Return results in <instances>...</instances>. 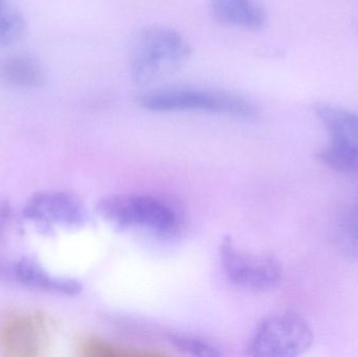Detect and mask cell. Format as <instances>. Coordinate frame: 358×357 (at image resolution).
I'll list each match as a JSON object with an SVG mask.
<instances>
[{
	"instance_id": "cell-1",
	"label": "cell",
	"mask_w": 358,
	"mask_h": 357,
	"mask_svg": "<svg viewBox=\"0 0 358 357\" xmlns=\"http://www.w3.org/2000/svg\"><path fill=\"white\" fill-rule=\"evenodd\" d=\"M192 48L180 33L164 25L144 27L132 44L130 73L138 85L176 73L191 58Z\"/></svg>"
},
{
	"instance_id": "cell-2",
	"label": "cell",
	"mask_w": 358,
	"mask_h": 357,
	"mask_svg": "<svg viewBox=\"0 0 358 357\" xmlns=\"http://www.w3.org/2000/svg\"><path fill=\"white\" fill-rule=\"evenodd\" d=\"M102 217L124 228H141L159 236H173L181 228V218L172 205L159 197L136 193L113 194L99 203Z\"/></svg>"
},
{
	"instance_id": "cell-3",
	"label": "cell",
	"mask_w": 358,
	"mask_h": 357,
	"mask_svg": "<svg viewBox=\"0 0 358 357\" xmlns=\"http://www.w3.org/2000/svg\"><path fill=\"white\" fill-rule=\"evenodd\" d=\"M138 104L155 112L204 111L237 119H252L256 107L243 96L222 90L172 88L155 90L138 96Z\"/></svg>"
},
{
	"instance_id": "cell-4",
	"label": "cell",
	"mask_w": 358,
	"mask_h": 357,
	"mask_svg": "<svg viewBox=\"0 0 358 357\" xmlns=\"http://www.w3.org/2000/svg\"><path fill=\"white\" fill-rule=\"evenodd\" d=\"M315 335L300 314L285 312L262 319L255 329L248 354L260 357H294L313 346Z\"/></svg>"
},
{
	"instance_id": "cell-5",
	"label": "cell",
	"mask_w": 358,
	"mask_h": 357,
	"mask_svg": "<svg viewBox=\"0 0 358 357\" xmlns=\"http://www.w3.org/2000/svg\"><path fill=\"white\" fill-rule=\"evenodd\" d=\"M220 261L227 280L245 291H273L283 278V268L277 258L244 251L235 245L231 236L225 237L221 243Z\"/></svg>"
},
{
	"instance_id": "cell-6",
	"label": "cell",
	"mask_w": 358,
	"mask_h": 357,
	"mask_svg": "<svg viewBox=\"0 0 358 357\" xmlns=\"http://www.w3.org/2000/svg\"><path fill=\"white\" fill-rule=\"evenodd\" d=\"M29 221L50 230L56 226L76 228L86 221V212L79 199L65 192H40L34 195L23 209Z\"/></svg>"
},
{
	"instance_id": "cell-7",
	"label": "cell",
	"mask_w": 358,
	"mask_h": 357,
	"mask_svg": "<svg viewBox=\"0 0 358 357\" xmlns=\"http://www.w3.org/2000/svg\"><path fill=\"white\" fill-rule=\"evenodd\" d=\"M44 333L43 322L38 316L13 319L2 330L4 349L10 356H38L43 348Z\"/></svg>"
},
{
	"instance_id": "cell-8",
	"label": "cell",
	"mask_w": 358,
	"mask_h": 357,
	"mask_svg": "<svg viewBox=\"0 0 358 357\" xmlns=\"http://www.w3.org/2000/svg\"><path fill=\"white\" fill-rule=\"evenodd\" d=\"M210 10L218 22L258 31L265 27L267 15L255 0H210Z\"/></svg>"
},
{
	"instance_id": "cell-9",
	"label": "cell",
	"mask_w": 358,
	"mask_h": 357,
	"mask_svg": "<svg viewBox=\"0 0 358 357\" xmlns=\"http://www.w3.org/2000/svg\"><path fill=\"white\" fill-rule=\"evenodd\" d=\"M12 274L21 284L38 291L66 296H76L82 291V285L78 281L52 276L40 264L29 259L17 262L13 266Z\"/></svg>"
},
{
	"instance_id": "cell-10",
	"label": "cell",
	"mask_w": 358,
	"mask_h": 357,
	"mask_svg": "<svg viewBox=\"0 0 358 357\" xmlns=\"http://www.w3.org/2000/svg\"><path fill=\"white\" fill-rule=\"evenodd\" d=\"M315 113L334 144L358 148V115L332 105L319 104Z\"/></svg>"
},
{
	"instance_id": "cell-11",
	"label": "cell",
	"mask_w": 358,
	"mask_h": 357,
	"mask_svg": "<svg viewBox=\"0 0 358 357\" xmlns=\"http://www.w3.org/2000/svg\"><path fill=\"white\" fill-rule=\"evenodd\" d=\"M46 75L41 65L29 57L0 59V82L17 88H36L43 85Z\"/></svg>"
},
{
	"instance_id": "cell-12",
	"label": "cell",
	"mask_w": 358,
	"mask_h": 357,
	"mask_svg": "<svg viewBox=\"0 0 358 357\" xmlns=\"http://www.w3.org/2000/svg\"><path fill=\"white\" fill-rule=\"evenodd\" d=\"M80 354L86 357H152L161 356L159 352L141 348L119 345L106 340L90 337L84 340L79 347Z\"/></svg>"
},
{
	"instance_id": "cell-13",
	"label": "cell",
	"mask_w": 358,
	"mask_h": 357,
	"mask_svg": "<svg viewBox=\"0 0 358 357\" xmlns=\"http://www.w3.org/2000/svg\"><path fill=\"white\" fill-rule=\"evenodd\" d=\"M317 159L336 171L358 174V148L330 143L317 154Z\"/></svg>"
},
{
	"instance_id": "cell-14",
	"label": "cell",
	"mask_w": 358,
	"mask_h": 357,
	"mask_svg": "<svg viewBox=\"0 0 358 357\" xmlns=\"http://www.w3.org/2000/svg\"><path fill=\"white\" fill-rule=\"evenodd\" d=\"M25 21L8 0H0V46L8 45L22 37Z\"/></svg>"
},
{
	"instance_id": "cell-15",
	"label": "cell",
	"mask_w": 358,
	"mask_h": 357,
	"mask_svg": "<svg viewBox=\"0 0 358 357\" xmlns=\"http://www.w3.org/2000/svg\"><path fill=\"white\" fill-rule=\"evenodd\" d=\"M336 238L345 253L358 259V205L349 210L338 221Z\"/></svg>"
},
{
	"instance_id": "cell-16",
	"label": "cell",
	"mask_w": 358,
	"mask_h": 357,
	"mask_svg": "<svg viewBox=\"0 0 358 357\" xmlns=\"http://www.w3.org/2000/svg\"><path fill=\"white\" fill-rule=\"evenodd\" d=\"M168 341L182 354L187 356L199 357H213L222 356L218 347L192 335L172 333L168 335Z\"/></svg>"
},
{
	"instance_id": "cell-17",
	"label": "cell",
	"mask_w": 358,
	"mask_h": 357,
	"mask_svg": "<svg viewBox=\"0 0 358 357\" xmlns=\"http://www.w3.org/2000/svg\"><path fill=\"white\" fill-rule=\"evenodd\" d=\"M10 217V211L8 205L0 203V237L3 234L4 228Z\"/></svg>"
}]
</instances>
